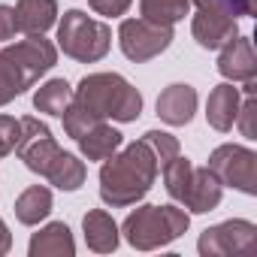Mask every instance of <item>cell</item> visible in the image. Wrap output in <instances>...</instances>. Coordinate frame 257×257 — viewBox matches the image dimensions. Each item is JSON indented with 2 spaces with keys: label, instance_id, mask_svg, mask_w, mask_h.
Returning a JSON list of instances; mask_svg holds the SVG:
<instances>
[{
  "label": "cell",
  "instance_id": "1",
  "mask_svg": "<svg viewBox=\"0 0 257 257\" xmlns=\"http://www.w3.org/2000/svg\"><path fill=\"white\" fill-rule=\"evenodd\" d=\"M158 173H161V164L146 140L127 143L100 167V200L109 209L137 206L155 188Z\"/></svg>",
  "mask_w": 257,
  "mask_h": 257
},
{
  "label": "cell",
  "instance_id": "2",
  "mask_svg": "<svg viewBox=\"0 0 257 257\" xmlns=\"http://www.w3.org/2000/svg\"><path fill=\"white\" fill-rule=\"evenodd\" d=\"M58 64V46L46 34H25L0 49V106H10Z\"/></svg>",
  "mask_w": 257,
  "mask_h": 257
},
{
  "label": "cell",
  "instance_id": "3",
  "mask_svg": "<svg viewBox=\"0 0 257 257\" xmlns=\"http://www.w3.org/2000/svg\"><path fill=\"white\" fill-rule=\"evenodd\" d=\"M73 100L97 121L131 124L143 115V94L121 73H88L73 88Z\"/></svg>",
  "mask_w": 257,
  "mask_h": 257
},
{
  "label": "cell",
  "instance_id": "4",
  "mask_svg": "<svg viewBox=\"0 0 257 257\" xmlns=\"http://www.w3.org/2000/svg\"><path fill=\"white\" fill-rule=\"evenodd\" d=\"M188 227H191V212L182 209L179 203H167V206L143 203L121 221L118 230H121V236L127 239L131 248L158 251V248L173 245L179 236H185Z\"/></svg>",
  "mask_w": 257,
  "mask_h": 257
},
{
  "label": "cell",
  "instance_id": "5",
  "mask_svg": "<svg viewBox=\"0 0 257 257\" xmlns=\"http://www.w3.org/2000/svg\"><path fill=\"white\" fill-rule=\"evenodd\" d=\"M161 176L173 203H179L191 215H209L224 200V185L215 179V173L209 167H194L185 155L167 161L161 167Z\"/></svg>",
  "mask_w": 257,
  "mask_h": 257
},
{
  "label": "cell",
  "instance_id": "6",
  "mask_svg": "<svg viewBox=\"0 0 257 257\" xmlns=\"http://www.w3.org/2000/svg\"><path fill=\"white\" fill-rule=\"evenodd\" d=\"M58 49L79 64H97L112 49V28L85 10H67L58 22Z\"/></svg>",
  "mask_w": 257,
  "mask_h": 257
},
{
  "label": "cell",
  "instance_id": "7",
  "mask_svg": "<svg viewBox=\"0 0 257 257\" xmlns=\"http://www.w3.org/2000/svg\"><path fill=\"white\" fill-rule=\"evenodd\" d=\"M206 167L215 173V179L224 188H233L245 197H257V152L251 146L224 143L212 149Z\"/></svg>",
  "mask_w": 257,
  "mask_h": 257
},
{
  "label": "cell",
  "instance_id": "8",
  "mask_svg": "<svg viewBox=\"0 0 257 257\" xmlns=\"http://www.w3.org/2000/svg\"><path fill=\"white\" fill-rule=\"evenodd\" d=\"M200 257H251L257 251V224L248 218H230L206 227L197 239Z\"/></svg>",
  "mask_w": 257,
  "mask_h": 257
},
{
  "label": "cell",
  "instance_id": "9",
  "mask_svg": "<svg viewBox=\"0 0 257 257\" xmlns=\"http://www.w3.org/2000/svg\"><path fill=\"white\" fill-rule=\"evenodd\" d=\"M173 40H176V34L170 25H155L143 16L124 19L118 25V46H121L124 58L134 64H146V61L164 55L173 46Z\"/></svg>",
  "mask_w": 257,
  "mask_h": 257
},
{
  "label": "cell",
  "instance_id": "10",
  "mask_svg": "<svg viewBox=\"0 0 257 257\" xmlns=\"http://www.w3.org/2000/svg\"><path fill=\"white\" fill-rule=\"evenodd\" d=\"M19 121H22V137H19L16 155H19V161H22L31 173L46 176L64 149H61L58 140L52 137V131H49L46 121H40V118H34V115H25V118H19Z\"/></svg>",
  "mask_w": 257,
  "mask_h": 257
},
{
  "label": "cell",
  "instance_id": "11",
  "mask_svg": "<svg viewBox=\"0 0 257 257\" xmlns=\"http://www.w3.org/2000/svg\"><path fill=\"white\" fill-rule=\"evenodd\" d=\"M191 37L197 40L200 49L218 52L233 37H239V19L224 16V13H212V10H197V16L191 19Z\"/></svg>",
  "mask_w": 257,
  "mask_h": 257
},
{
  "label": "cell",
  "instance_id": "12",
  "mask_svg": "<svg viewBox=\"0 0 257 257\" xmlns=\"http://www.w3.org/2000/svg\"><path fill=\"white\" fill-rule=\"evenodd\" d=\"M218 73L227 82H236V85H242L248 79H257V55H254L251 37L239 34L224 49H218Z\"/></svg>",
  "mask_w": 257,
  "mask_h": 257
},
{
  "label": "cell",
  "instance_id": "13",
  "mask_svg": "<svg viewBox=\"0 0 257 257\" xmlns=\"http://www.w3.org/2000/svg\"><path fill=\"white\" fill-rule=\"evenodd\" d=\"M197 88L188 85V82H176V85H167L158 97V118L170 127H185L194 121V112H197Z\"/></svg>",
  "mask_w": 257,
  "mask_h": 257
},
{
  "label": "cell",
  "instance_id": "14",
  "mask_svg": "<svg viewBox=\"0 0 257 257\" xmlns=\"http://www.w3.org/2000/svg\"><path fill=\"white\" fill-rule=\"evenodd\" d=\"M239 103H242V91L236 88V82H221V85H215V88L209 91V100H206V121H209L212 131H218V134H230V131H233Z\"/></svg>",
  "mask_w": 257,
  "mask_h": 257
},
{
  "label": "cell",
  "instance_id": "15",
  "mask_svg": "<svg viewBox=\"0 0 257 257\" xmlns=\"http://www.w3.org/2000/svg\"><path fill=\"white\" fill-rule=\"evenodd\" d=\"M28 254H31V257H73V254H76L73 230H70L64 221H49L46 227H40V230L31 236Z\"/></svg>",
  "mask_w": 257,
  "mask_h": 257
},
{
  "label": "cell",
  "instance_id": "16",
  "mask_svg": "<svg viewBox=\"0 0 257 257\" xmlns=\"http://www.w3.org/2000/svg\"><path fill=\"white\" fill-rule=\"evenodd\" d=\"M82 233H85V245L97 254H112L121 242V230L106 209H88L82 218Z\"/></svg>",
  "mask_w": 257,
  "mask_h": 257
},
{
  "label": "cell",
  "instance_id": "17",
  "mask_svg": "<svg viewBox=\"0 0 257 257\" xmlns=\"http://www.w3.org/2000/svg\"><path fill=\"white\" fill-rule=\"evenodd\" d=\"M76 143H79V152H82L85 161H100L103 164L106 158H112L124 146V134L115 131L109 121H97L91 131H85Z\"/></svg>",
  "mask_w": 257,
  "mask_h": 257
},
{
  "label": "cell",
  "instance_id": "18",
  "mask_svg": "<svg viewBox=\"0 0 257 257\" xmlns=\"http://www.w3.org/2000/svg\"><path fill=\"white\" fill-rule=\"evenodd\" d=\"M19 34H46L58 25V0H16Z\"/></svg>",
  "mask_w": 257,
  "mask_h": 257
},
{
  "label": "cell",
  "instance_id": "19",
  "mask_svg": "<svg viewBox=\"0 0 257 257\" xmlns=\"http://www.w3.org/2000/svg\"><path fill=\"white\" fill-rule=\"evenodd\" d=\"M16 218H19V224H25V227H37V224H43L49 215H52V209H55V197H52V191L46 188V185H31V188H25L19 197H16Z\"/></svg>",
  "mask_w": 257,
  "mask_h": 257
},
{
  "label": "cell",
  "instance_id": "20",
  "mask_svg": "<svg viewBox=\"0 0 257 257\" xmlns=\"http://www.w3.org/2000/svg\"><path fill=\"white\" fill-rule=\"evenodd\" d=\"M85 176H88L85 161H82V158H76V155H70V152H61V155H58V161L52 164V170H49L43 179H46L49 185H55L58 191L73 194V191H79V188L85 185Z\"/></svg>",
  "mask_w": 257,
  "mask_h": 257
},
{
  "label": "cell",
  "instance_id": "21",
  "mask_svg": "<svg viewBox=\"0 0 257 257\" xmlns=\"http://www.w3.org/2000/svg\"><path fill=\"white\" fill-rule=\"evenodd\" d=\"M70 100H73V85L67 79H61V76L43 82L34 91V109L46 112V115H55V118H61V112L70 106Z\"/></svg>",
  "mask_w": 257,
  "mask_h": 257
},
{
  "label": "cell",
  "instance_id": "22",
  "mask_svg": "<svg viewBox=\"0 0 257 257\" xmlns=\"http://www.w3.org/2000/svg\"><path fill=\"white\" fill-rule=\"evenodd\" d=\"M191 13V0H140V16L155 25L176 28Z\"/></svg>",
  "mask_w": 257,
  "mask_h": 257
},
{
  "label": "cell",
  "instance_id": "23",
  "mask_svg": "<svg viewBox=\"0 0 257 257\" xmlns=\"http://www.w3.org/2000/svg\"><path fill=\"white\" fill-rule=\"evenodd\" d=\"M61 121H64V134H67L70 140H79L85 131H91V127L97 124V118H94L88 109H82L76 100H70V106L61 112Z\"/></svg>",
  "mask_w": 257,
  "mask_h": 257
},
{
  "label": "cell",
  "instance_id": "24",
  "mask_svg": "<svg viewBox=\"0 0 257 257\" xmlns=\"http://www.w3.org/2000/svg\"><path fill=\"white\" fill-rule=\"evenodd\" d=\"M143 140L149 143V149L155 152V158H158V164H161V167H164L167 161H173L176 155H182L179 140H176L173 134H167V131H146V134H143Z\"/></svg>",
  "mask_w": 257,
  "mask_h": 257
},
{
  "label": "cell",
  "instance_id": "25",
  "mask_svg": "<svg viewBox=\"0 0 257 257\" xmlns=\"http://www.w3.org/2000/svg\"><path fill=\"white\" fill-rule=\"evenodd\" d=\"M191 4H197V10L224 13V16H233V19L254 16V0H191Z\"/></svg>",
  "mask_w": 257,
  "mask_h": 257
},
{
  "label": "cell",
  "instance_id": "26",
  "mask_svg": "<svg viewBox=\"0 0 257 257\" xmlns=\"http://www.w3.org/2000/svg\"><path fill=\"white\" fill-rule=\"evenodd\" d=\"M233 124L239 127V134H242L245 140H257V127H254V124H257V97H254V94H245V97H242Z\"/></svg>",
  "mask_w": 257,
  "mask_h": 257
},
{
  "label": "cell",
  "instance_id": "27",
  "mask_svg": "<svg viewBox=\"0 0 257 257\" xmlns=\"http://www.w3.org/2000/svg\"><path fill=\"white\" fill-rule=\"evenodd\" d=\"M22 137V121L13 115H0V158H10Z\"/></svg>",
  "mask_w": 257,
  "mask_h": 257
},
{
  "label": "cell",
  "instance_id": "28",
  "mask_svg": "<svg viewBox=\"0 0 257 257\" xmlns=\"http://www.w3.org/2000/svg\"><path fill=\"white\" fill-rule=\"evenodd\" d=\"M134 0H88V7L97 13V16H106V19H118L131 10Z\"/></svg>",
  "mask_w": 257,
  "mask_h": 257
},
{
  "label": "cell",
  "instance_id": "29",
  "mask_svg": "<svg viewBox=\"0 0 257 257\" xmlns=\"http://www.w3.org/2000/svg\"><path fill=\"white\" fill-rule=\"evenodd\" d=\"M16 34H19V25H16V7L0 4V43L16 40Z\"/></svg>",
  "mask_w": 257,
  "mask_h": 257
},
{
  "label": "cell",
  "instance_id": "30",
  "mask_svg": "<svg viewBox=\"0 0 257 257\" xmlns=\"http://www.w3.org/2000/svg\"><path fill=\"white\" fill-rule=\"evenodd\" d=\"M10 251H13V233H10L7 221L0 218V257H4V254H10Z\"/></svg>",
  "mask_w": 257,
  "mask_h": 257
}]
</instances>
